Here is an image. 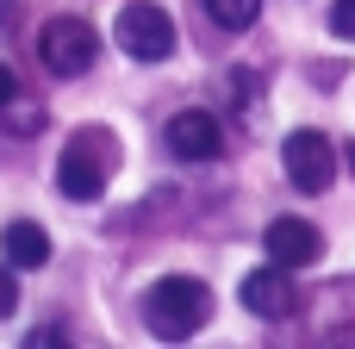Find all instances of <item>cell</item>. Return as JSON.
Segmentation results:
<instances>
[{
	"label": "cell",
	"instance_id": "6da1fadb",
	"mask_svg": "<svg viewBox=\"0 0 355 349\" xmlns=\"http://www.w3.org/2000/svg\"><path fill=\"white\" fill-rule=\"evenodd\" d=\"M206 318H212V293H206L193 275H162V281L144 293V325H150V337H162V343H187Z\"/></svg>",
	"mask_w": 355,
	"mask_h": 349
},
{
	"label": "cell",
	"instance_id": "7a4b0ae2",
	"mask_svg": "<svg viewBox=\"0 0 355 349\" xmlns=\"http://www.w3.org/2000/svg\"><path fill=\"white\" fill-rule=\"evenodd\" d=\"M112 162H119V150H112L106 131H75V137L62 144V162H56V187H62V200H75V206L100 200Z\"/></svg>",
	"mask_w": 355,
	"mask_h": 349
},
{
	"label": "cell",
	"instance_id": "3957f363",
	"mask_svg": "<svg viewBox=\"0 0 355 349\" xmlns=\"http://www.w3.org/2000/svg\"><path fill=\"white\" fill-rule=\"evenodd\" d=\"M37 56H44L50 75H87L94 56H100V31H94L87 19H69V12H62V19H44Z\"/></svg>",
	"mask_w": 355,
	"mask_h": 349
},
{
	"label": "cell",
	"instance_id": "277c9868",
	"mask_svg": "<svg viewBox=\"0 0 355 349\" xmlns=\"http://www.w3.org/2000/svg\"><path fill=\"white\" fill-rule=\"evenodd\" d=\"M112 37H119V50L137 56V62H168V56H175V19H168L162 6H150V0H131V6L119 12Z\"/></svg>",
	"mask_w": 355,
	"mask_h": 349
},
{
	"label": "cell",
	"instance_id": "5b68a950",
	"mask_svg": "<svg viewBox=\"0 0 355 349\" xmlns=\"http://www.w3.org/2000/svg\"><path fill=\"white\" fill-rule=\"evenodd\" d=\"M281 162H287V181H293L300 194H324V187L337 181V150H331L324 131H293V137L281 144Z\"/></svg>",
	"mask_w": 355,
	"mask_h": 349
},
{
	"label": "cell",
	"instance_id": "8992f818",
	"mask_svg": "<svg viewBox=\"0 0 355 349\" xmlns=\"http://www.w3.org/2000/svg\"><path fill=\"white\" fill-rule=\"evenodd\" d=\"M162 137H168V150H175L181 162H212V156L225 150V125H218L212 112H200V106H187V112H175Z\"/></svg>",
	"mask_w": 355,
	"mask_h": 349
},
{
	"label": "cell",
	"instance_id": "52a82bcc",
	"mask_svg": "<svg viewBox=\"0 0 355 349\" xmlns=\"http://www.w3.org/2000/svg\"><path fill=\"white\" fill-rule=\"evenodd\" d=\"M243 306H250L256 318H293V312H300V287H293V269H281V262L256 269V275L243 281Z\"/></svg>",
	"mask_w": 355,
	"mask_h": 349
},
{
	"label": "cell",
	"instance_id": "ba28073f",
	"mask_svg": "<svg viewBox=\"0 0 355 349\" xmlns=\"http://www.w3.org/2000/svg\"><path fill=\"white\" fill-rule=\"evenodd\" d=\"M324 256V237L306 225V219H275L268 225V262H281V269H312Z\"/></svg>",
	"mask_w": 355,
	"mask_h": 349
},
{
	"label": "cell",
	"instance_id": "9c48e42d",
	"mask_svg": "<svg viewBox=\"0 0 355 349\" xmlns=\"http://www.w3.org/2000/svg\"><path fill=\"white\" fill-rule=\"evenodd\" d=\"M0 256H6L12 269H44V262H50V231L31 225V219H12L6 237H0Z\"/></svg>",
	"mask_w": 355,
	"mask_h": 349
},
{
	"label": "cell",
	"instance_id": "30bf717a",
	"mask_svg": "<svg viewBox=\"0 0 355 349\" xmlns=\"http://www.w3.org/2000/svg\"><path fill=\"white\" fill-rule=\"evenodd\" d=\"M0 125H6V137H31V131L44 125V106H37V100H19V94H12V100L0 106Z\"/></svg>",
	"mask_w": 355,
	"mask_h": 349
},
{
	"label": "cell",
	"instance_id": "8fae6325",
	"mask_svg": "<svg viewBox=\"0 0 355 349\" xmlns=\"http://www.w3.org/2000/svg\"><path fill=\"white\" fill-rule=\"evenodd\" d=\"M206 12H212V25H225V31H250L256 12H262V0H206Z\"/></svg>",
	"mask_w": 355,
	"mask_h": 349
},
{
	"label": "cell",
	"instance_id": "7c38bea8",
	"mask_svg": "<svg viewBox=\"0 0 355 349\" xmlns=\"http://www.w3.org/2000/svg\"><path fill=\"white\" fill-rule=\"evenodd\" d=\"M331 31L355 44V0H337V6H331Z\"/></svg>",
	"mask_w": 355,
	"mask_h": 349
},
{
	"label": "cell",
	"instance_id": "4fadbf2b",
	"mask_svg": "<svg viewBox=\"0 0 355 349\" xmlns=\"http://www.w3.org/2000/svg\"><path fill=\"white\" fill-rule=\"evenodd\" d=\"M19 306V287H12V262H0V318Z\"/></svg>",
	"mask_w": 355,
	"mask_h": 349
},
{
	"label": "cell",
	"instance_id": "5bb4252c",
	"mask_svg": "<svg viewBox=\"0 0 355 349\" xmlns=\"http://www.w3.org/2000/svg\"><path fill=\"white\" fill-rule=\"evenodd\" d=\"M25 343H31V349H56V343H62V331H56V325H50V331H31V337H25Z\"/></svg>",
	"mask_w": 355,
	"mask_h": 349
},
{
	"label": "cell",
	"instance_id": "9a60e30c",
	"mask_svg": "<svg viewBox=\"0 0 355 349\" xmlns=\"http://www.w3.org/2000/svg\"><path fill=\"white\" fill-rule=\"evenodd\" d=\"M12 94H19V75H12V69H6V62H0V106H6V100H12Z\"/></svg>",
	"mask_w": 355,
	"mask_h": 349
},
{
	"label": "cell",
	"instance_id": "2e32d148",
	"mask_svg": "<svg viewBox=\"0 0 355 349\" xmlns=\"http://www.w3.org/2000/svg\"><path fill=\"white\" fill-rule=\"evenodd\" d=\"M12 19H19V6H12V0H0V31H6Z\"/></svg>",
	"mask_w": 355,
	"mask_h": 349
},
{
	"label": "cell",
	"instance_id": "e0dca14e",
	"mask_svg": "<svg viewBox=\"0 0 355 349\" xmlns=\"http://www.w3.org/2000/svg\"><path fill=\"white\" fill-rule=\"evenodd\" d=\"M343 162H349V175H355V144H349V156H343Z\"/></svg>",
	"mask_w": 355,
	"mask_h": 349
}]
</instances>
